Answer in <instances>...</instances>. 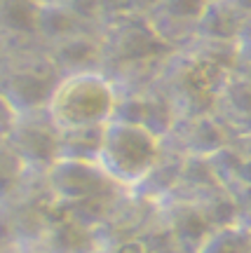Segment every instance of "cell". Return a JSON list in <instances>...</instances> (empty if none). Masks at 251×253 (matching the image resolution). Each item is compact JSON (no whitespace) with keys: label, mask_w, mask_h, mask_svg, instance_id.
<instances>
[{"label":"cell","mask_w":251,"mask_h":253,"mask_svg":"<svg viewBox=\"0 0 251 253\" xmlns=\"http://www.w3.org/2000/svg\"><path fill=\"white\" fill-rule=\"evenodd\" d=\"M183 155H179L176 150H171L167 145V153L160 160V164L151 171V176L146 178L139 188H134V192L144 195V197L164 204L174 199L176 190H179V181H181V169H183Z\"/></svg>","instance_id":"cell-21"},{"label":"cell","mask_w":251,"mask_h":253,"mask_svg":"<svg viewBox=\"0 0 251 253\" xmlns=\"http://www.w3.org/2000/svg\"><path fill=\"white\" fill-rule=\"evenodd\" d=\"M36 246L50 253H94L101 244L99 237H97V230L82 225L80 220L66 216L56 209L54 223Z\"/></svg>","instance_id":"cell-17"},{"label":"cell","mask_w":251,"mask_h":253,"mask_svg":"<svg viewBox=\"0 0 251 253\" xmlns=\"http://www.w3.org/2000/svg\"><path fill=\"white\" fill-rule=\"evenodd\" d=\"M47 52L61 75L103 71V38L97 31L66 38L61 42L47 47Z\"/></svg>","instance_id":"cell-15"},{"label":"cell","mask_w":251,"mask_h":253,"mask_svg":"<svg viewBox=\"0 0 251 253\" xmlns=\"http://www.w3.org/2000/svg\"><path fill=\"white\" fill-rule=\"evenodd\" d=\"M103 126L61 131L59 134V160L97 162L101 150V141H103Z\"/></svg>","instance_id":"cell-22"},{"label":"cell","mask_w":251,"mask_h":253,"mask_svg":"<svg viewBox=\"0 0 251 253\" xmlns=\"http://www.w3.org/2000/svg\"><path fill=\"white\" fill-rule=\"evenodd\" d=\"M45 47L38 0H0V52Z\"/></svg>","instance_id":"cell-13"},{"label":"cell","mask_w":251,"mask_h":253,"mask_svg":"<svg viewBox=\"0 0 251 253\" xmlns=\"http://www.w3.org/2000/svg\"><path fill=\"white\" fill-rule=\"evenodd\" d=\"M94 253H115V251H113V249H108V246H99Z\"/></svg>","instance_id":"cell-30"},{"label":"cell","mask_w":251,"mask_h":253,"mask_svg":"<svg viewBox=\"0 0 251 253\" xmlns=\"http://www.w3.org/2000/svg\"><path fill=\"white\" fill-rule=\"evenodd\" d=\"M59 134L61 131L54 126L47 110L19 115L2 106L0 145L17 155L31 176H45L47 169L59 160Z\"/></svg>","instance_id":"cell-6"},{"label":"cell","mask_w":251,"mask_h":253,"mask_svg":"<svg viewBox=\"0 0 251 253\" xmlns=\"http://www.w3.org/2000/svg\"><path fill=\"white\" fill-rule=\"evenodd\" d=\"M7 249H12L14 253H50L45 251V249H40V246H7Z\"/></svg>","instance_id":"cell-29"},{"label":"cell","mask_w":251,"mask_h":253,"mask_svg":"<svg viewBox=\"0 0 251 253\" xmlns=\"http://www.w3.org/2000/svg\"><path fill=\"white\" fill-rule=\"evenodd\" d=\"M206 5V0H157L146 12V19L171 49H181L195 40Z\"/></svg>","instance_id":"cell-11"},{"label":"cell","mask_w":251,"mask_h":253,"mask_svg":"<svg viewBox=\"0 0 251 253\" xmlns=\"http://www.w3.org/2000/svg\"><path fill=\"white\" fill-rule=\"evenodd\" d=\"M43 183L50 197L56 202V207L78 204L85 199L125 190L101 169L99 162H80V160H56L43 176Z\"/></svg>","instance_id":"cell-8"},{"label":"cell","mask_w":251,"mask_h":253,"mask_svg":"<svg viewBox=\"0 0 251 253\" xmlns=\"http://www.w3.org/2000/svg\"><path fill=\"white\" fill-rule=\"evenodd\" d=\"M157 0H132V5H134V12H141V14H146L148 9L155 5Z\"/></svg>","instance_id":"cell-28"},{"label":"cell","mask_w":251,"mask_h":253,"mask_svg":"<svg viewBox=\"0 0 251 253\" xmlns=\"http://www.w3.org/2000/svg\"><path fill=\"white\" fill-rule=\"evenodd\" d=\"M235 71V45H206L193 40L174 49L160 68L157 84L171 101L179 120L214 113L218 94Z\"/></svg>","instance_id":"cell-1"},{"label":"cell","mask_w":251,"mask_h":253,"mask_svg":"<svg viewBox=\"0 0 251 253\" xmlns=\"http://www.w3.org/2000/svg\"><path fill=\"white\" fill-rule=\"evenodd\" d=\"M160 223L188 253H198L211 230H216L198 204L183 199H169L160 204Z\"/></svg>","instance_id":"cell-14"},{"label":"cell","mask_w":251,"mask_h":253,"mask_svg":"<svg viewBox=\"0 0 251 253\" xmlns=\"http://www.w3.org/2000/svg\"><path fill=\"white\" fill-rule=\"evenodd\" d=\"M164 141L183 157H211L233 143L235 136L216 113H206L179 120Z\"/></svg>","instance_id":"cell-10"},{"label":"cell","mask_w":251,"mask_h":253,"mask_svg":"<svg viewBox=\"0 0 251 253\" xmlns=\"http://www.w3.org/2000/svg\"><path fill=\"white\" fill-rule=\"evenodd\" d=\"M244 21H247V19L230 5L228 0L209 2L204 9V14H202V19H200L195 40H198V42H206V45L233 47L237 36H240V31H242V26H244Z\"/></svg>","instance_id":"cell-19"},{"label":"cell","mask_w":251,"mask_h":253,"mask_svg":"<svg viewBox=\"0 0 251 253\" xmlns=\"http://www.w3.org/2000/svg\"><path fill=\"white\" fill-rule=\"evenodd\" d=\"M117 87L103 71H87L63 75L52 99L47 115L59 131L103 126L115 118Z\"/></svg>","instance_id":"cell-3"},{"label":"cell","mask_w":251,"mask_h":253,"mask_svg":"<svg viewBox=\"0 0 251 253\" xmlns=\"http://www.w3.org/2000/svg\"><path fill=\"white\" fill-rule=\"evenodd\" d=\"M206 2H221V0H206Z\"/></svg>","instance_id":"cell-33"},{"label":"cell","mask_w":251,"mask_h":253,"mask_svg":"<svg viewBox=\"0 0 251 253\" xmlns=\"http://www.w3.org/2000/svg\"><path fill=\"white\" fill-rule=\"evenodd\" d=\"M235 197V204H237V213H240V223L247 225L251 230V185H244V188H235L230 190Z\"/></svg>","instance_id":"cell-25"},{"label":"cell","mask_w":251,"mask_h":253,"mask_svg":"<svg viewBox=\"0 0 251 253\" xmlns=\"http://www.w3.org/2000/svg\"><path fill=\"white\" fill-rule=\"evenodd\" d=\"M157 220H160V204L134 190H127L113 209L110 218L97 230L99 244L108 249L127 244L132 239L144 237L151 227L157 225Z\"/></svg>","instance_id":"cell-9"},{"label":"cell","mask_w":251,"mask_h":253,"mask_svg":"<svg viewBox=\"0 0 251 253\" xmlns=\"http://www.w3.org/2000/svg\"><path fill=\"white\" fill-rule=\"evenodd\" d=\"M103 73L115 82L117 94L144 91L157 84L164 59L174 52L141 12L108 21L103 31Z\"/></svg>","instance_id":"cell-2"},{"label":"cell","mask_w":251,"mask_h":253,"mask_svg":"<svg viewBox=\"0 0 251 253\" xmlns=\"http://www.w3.org/2000/svg\"><path fill=\"white\" fill-rule=\"evenodd\" d=\"M230 5H233L240 14H242L244 19H249L251 17V0H228Z\"/></svg>","instance_id":"cell-26"},{"label":"cell","mask_w":251,"mask_h":253,"mask_svg":"<svg viewBox=\"0 0 251 253\" xmlns=\"http://www.w3.org/2000/svg\"><path fill=\"white\" fill-rule=\"evenodd\" d=\"M97 31L78 9L73 7L71 0H56V2H40V40L45 47H52L66 38L78 36V33H90Z\"/></svg>","instance_id":"cell-18"},{"label":"cell","mask_w":251,"mask_h":253,"mask_svg":"<svg viewBox=\"0 0 251 253\" xmlns=\"http://www.w3.org/2000/svg\"><path fill=\"white\" fill-rule=\"evenodd\" d=\"M61 78L47 47L0 52V101L19 115L47 110Z\"/></svg>","instance_id":"cell-5"},{"label":"cell","mask_w":251,"mask_h":253,"mask_svg":"<svg viewBox=\"0 0 251 253\" xmlns=\"http://www.w3.org/2000/svg\"><path fill=\"white\" fill-rule=\"evenodd\" d=\"M115 118L148 126L155 134H160L162 138H167L171 134L174 125L179 122V115H176V110L171 106V101L160 89V84H155V87L144 91L120 94Z\"/></svg>","instance_id":"cell-12"},{"label":"cell","mask_w":251,"mask_h":253,"mask_svg":"<svg viewBox=\"0 0 251 253\" xmlns=\"http://www.w3.org/2000/svg\"><path fill=\"white\" fill-rule=\"evenodd\" d=\"M198 253H251V230L242 223L216 227Z\"/></svg>","instance_id":"cell-23"},{"label":"cell","mask_w":251,"mask_h":253,"mask_svg":"<svg viewBox=\"0 0 251 253\" xmlns=\"http://www.w3.org/2000/svg\"><path fill=\"white\" fill-rule=\"evenodd\" d=\"M56 218V202L50 197L43 176H33L24 190L0 199V246H33Z\"/></svg>","instance_id":"cell-7"},{"label":"cell","mask_w":251,"mask_h":253,"mask_svg":"<svg viewBox=\"0 0 251 253\" xmlns=\"http://www.w3.org/2000/svg\"><path fill=\"white\" fill-rule=\"evenodd\" d=\"M167 153V141L152 129L113 118L103 126L99 167L125 190H134L151 176Z\"/></svg>","instance_id":"cell-4"},{"label":"cell","mask_w":251,"mask_h":253,"mask_svg":"<svg viewBox=\"0 0 251 253\" xmlns=\"http://www.w3.org/2000/svg\"><path fill=\"white\" fill-rule=\"evenodd\" d=\"M214 113L223 120L233 136L251 134V75L233 71L218 94Z\"/></svg>","instance_id":"cell-16"},{"label":"cell","mask_w":251,"mask_h":253,"mask_svg":"<svg viewBox=\"0 0 251 253\" xmlns=\"http://www.w3.org/2000/svg\"><path fill=\"white\" fill-rule=\"evenodd\" d=\"M38 2H56V0H38Z\"/></svg>","instance_id":"cell-32"},{"label":"cell","mask_w":251,"mask_h":253,"mask_svg":"<svg viewBox=\"0 0 251 253\" xmlns=\"http://www.w3.org/2000/svg\"><path fill=\"white\" fill-rule=\"evenodd\" d=\"M221 190H225V185L218 181V176L211 169L206 157H186L183 160L179 190H176L174 199L200 204L204 199L214 197L216 192H221Z\"/></svg>","instance_id":"cell-20"},{"label":"cell","mask_w":251,"mask_h":253,"mask_svg":"<svg viewBox=\"0 0 251 253\" xmlns=\"http://www.w3.org/2000/svg\"><path fill=\"white\" fill-rule=\"evenodd\" d=\"M235 145L242 150L247 157H251V134H247V136H237L235 138Z\"/></svg>","instance_id":"cell-27"},{"label":"cell","mask_w":251,"mask_h":253,"mask_svg":"<svg viewBox=\"0 0 251 253\" xmlns=\"http://www.w3.org/2000/svg\"><path fill=\"white\" fill-rule=\"evenodd\" d=\"M235 71L251 75V17L244 21L242 31L235 40Z\"/></svg>","instance_id":"cell-24"},{"label":"cell","mask_w":251,"mask_h":253,"mask_svg":"<svg viewBox=\"0 0 251 253\" xmlns=\"http://www.w3.org/2000/svg\"><path fill=\"white\" fill-rule=\"evenodd\" d=\"M0 253H14L12 249H7V246H0Z\"/></svg>","instance_id":"cell-31"}]
</instances>
